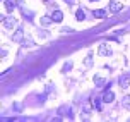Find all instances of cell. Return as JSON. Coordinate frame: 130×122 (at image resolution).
Segmentation results:
<instances>
[{
  "mask_svg": "<svg viewBox=\"0 0 130 122\" xmlns=\"http://www.w3.org/2000/svg\"><path fill=\"white\" fill-rule=\"evenodd\" d=\"M110 10L111 12H120V10H122V4H120V2H111Z\"/></svg>",
  "mask_w": 130,
  "mask_h": 122,
  "instance_id": "6da1fadb",
  "label": "cell"
},
{
  "mask_svg": "<svg viewBox=\"0 0 130 122\" xmlns=\"http://www.w3.org/2000/svg\"><path fill=\"white\" fill-rule=\"evenodd\" d=\"M62 19H63V14L60 12V10H55V12L52 14V21H55V22H60Z\"/></svg>",
  "mask_w": 130,
  "mask_h": 122,
  "instance_id": "7a4b0ae2",
  "label": "cell"
},
{
  "mask_svg": "<svg viewBox=\"0 0 130 122\" xmlns=\"http://www.w3.org/2000/svg\"><path fill=\"white\" fill-rule=\"evenodd\" d=\"M103 100H104V102H106V103H111V102H113V100H115V95H113L111 91H108V93H104Z\"/></svg>",
  "mask_w": 130,
  "mask_h": 122,
  "instance_id": "3957f363",
  "label": "cell"
},
{
  "mask_svg": "<svg viewBox=\"0 0 130 122\" xmlns=\"http://www.w3.org/2000/svg\"><path fill=\"white\" fill-rule=\"evenodd\" d=\"M15 2H17V0H5L7 10H14V9H15Z\"/></svg>",
  "mask_w": 130,
  "mask_h": 122,
  "instance_id": "277c9868",
  "label": "cell"
},
{
  "mask_svg": "<svg viewBox=\"0 0 130 122\" xmlns=\"http://www.w3.org/2000/svg\"><path fill=\"white\" fill-rule=\"evenodd\" d=\"M99 53H101V55H111V50L106 45H101L99 46Z\"/></svg>",
  "mask_w": 130,
  "mask_h": 122,
  "instance_id": "5b68a950",
  "label": "cell"
},
{
  "mask_svg": "<svg viewBox=\"0 0 130 122\" xmlns=\"http://www.w3.org/2000/svg\"><path fill=\"white\" fill-rule=\"evenodd\" d=\"M92 16H94V17H98V19H103V17H106V12H104V10H94V12H92Z\"/></svg>",
  "mask_w": 130,
  "mask_h": 122,
  "instance_id": "8992f818",
  "label": "cell"
},
{
  "mask_svg": "<svg viewBox=\"0 0 130 122\" xmlns=\"http://www.w3.org/2000/svg\"><path fill=\"white\" fill-rule=\"evenodd\" d=\"M120 84H122V88H127L130 84V79L128 77H122V79H120Z\"/></svg>",
  "mask_w": 130,
  "mask_h": 122,
  "instance_id": "52a82bcc",
  "label": "cell"
},
{
  "mask_svg": "<svg viewBox=\"0 0 130 122\" xmlns=\"http://www.w3.org/2000/svg\"><path fill=\"white\" fill-rule=\"evenodd\" d=\"M4 24H5L7 28L10 29V28H14V24H15V21H14V19H5V21H4Z\"/></svg>",
  "mask_w": 130,
  "mask_h": 122,
  "instance_id": "ba28073f",
  "label": "cell"
},
{
  "mask_svg": "<svg viewBox=\"0 0 130 122\" xmlns=\"http://www.w3.org/2000/svg\"><path fill=\"white\" fill-rule=\"evenodd\" d=\"M21 38H22V31H21V29H19V31H17V33H15V34H14V36H12V40H14V41H19Z\"/></svg>",
  "mask_w": 130,
  "mask_h": 122,
  "instance_id": "9c48e42d",
  "label": "cell"
},
{
  "mask_svg": "<svg viewBox=\"0 0 130 122\" xmlns=\"http://www.w3.org/2000/svg\"><path fill=\"white\" fill-rule=\"evenodd\" d=\"M122 103H123V107H127V108H130V96H125L123 100H122Z\"/></svg>",
  "mask_w": 130,
  "mask_h": 122,
  "instance_id": "30bf717a",
  "label": "cell"
},
{
  "mask_svg": "<svg viewBox=\"0 0 130 122\" xmlns=\"http://www.w3.org/2000/svg\"><path fill=\"white\" fill-rule=\"evenodd\" d=\"M75 17H77L79 21H84V12H82V10H77V12H75Z\"/></svg>",
  "mask_w": 130,
  "mask_h": 122,
  "instance_id": "8fae6325",
  "label": "cell"
},
{
  "mask_svg": "<svg viewBox=\"0 0 130 122\" xmlns=\"http://www.w3.org/2000/svg\"><path fill=\"white\" fill-rule=\"evenodd\" d=\"M41 22H43V24H48V22H50V19H48V17H43V19H41Z\"/></svg>",
  "mask_w": 130,
  "mask_h": 122,
  "instance_id": "7c38bea8",
  "label": "cell"
},
{
  "mask_svg": "<svg viewBox=\"0 0 130 122\" xmlns=\"http://www.w3.org/2000/svg\"><path fill=\"white\" fill-rule=\"evenodd\" d=\"M92 2H96V0H92Z\"/></svg>",
  "mask_w": 130,
  "mask_h": 122,
  "instance_id": "4fadbf2b",
  "label": "cell"
}]
</instances>
